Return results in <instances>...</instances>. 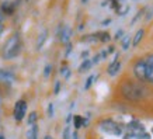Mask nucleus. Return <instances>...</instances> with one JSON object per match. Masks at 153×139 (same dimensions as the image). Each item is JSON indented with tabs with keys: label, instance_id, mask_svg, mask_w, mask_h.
Segmentation results:
<instances>
[{
	"label": "nucleus",
	"instance_id": "1",
	"mask_svg": "<svg viewBox=\"0 0 153 139\" xmlns=\"http://www.w3.org/2000/svg\"><path fill=\"white\" fill-rule=\"evenodd\" d=\"M122 96L129 100V101H139L142 98H145V96L148 94V90L142 83H135V82H125L121 87Z\"/></svg>",
	"mask_w": 153,
	"mask_h": 139
},
{
	"label": "nucleus",
	"instance_id": "2",
	"mask_svg": "<svg viewBox=\"0 0 153 139\" xmlns=\"http://www.w3.org/2000/svg\"><path fill=\"white\" fill-rule=\"evenodd\" d=\"M20 48H21V41H20V35L14 34L7 39V42L3 46V56L6 59H11L14 56L20 54Z\"/></svg>",
	"mask_w": 153,
	"mask_h": 139
},
{
	"label": "nucleus",
	"instance_id": "3",
	"mask_svg": "<svg viewBox=\"0 0 153 139\" xmlns=\"http://www.w3.org/2000/svg\"><path fill=\"white\" fill-rule=\"evenodd\" d=\"M100 129L104 134L108 135H114V136H120L122 134V128L120 124H117L114 120H102L100 122Z\"/></svg>",
	"mask_w": 153,
	"mask_h": 139
},
{
	"label": "nucleus",
	"instance_id": "4",
	"mask_svg": "<svg viewBox=\"0 0 153 139\" xmlns=\"http://www.w3.org/2000/svg\"><path fill=\"white\" fill-rule=\"evenodd\" d=\"M27 112V103L24 100H19L14 106V118L16 121H23V118L25 117Z\"/></svg>",
	"mask_w": 153,
	"mask_h": 139
},
{
	"label": "nucleus",
	"instance_id": "5",
	"mask_svg": "<svg viewBox=\"0 0 153 139\" xmlns=\"http://www.w3.org/2000/svg\"><path fill=\"white\" fill-rule=\"evenodd\" d=\"M145 72H146V63L145 60H138L134 66V73L139 80L145 82Z\"/></svg>",
	"mask_w": 153,
	"mask_h": 139
},
{
	"label": "nucleus",
	"instance_id": "6",
	"mask_svg": "<svg viewBox=\"0 0 153 139\" xmlns=\"http://www.w3.org/2000/svg\"><path fill=\"white\" fill-rule=\"evenodd\" d=\"M118 54L115 55V58H114V60H112L111 63L108 65V69H107V72H108V74L110 76H115L118 72H120V69H121V62H120V59H118Z\"/></svg>",
	"mask_w": 153,
	"mask_h": 139
},
{
	"label": "nucleus",
	"instance_id": "7",
	"mask_svg": "<svg viewBox=\"0 0 153 139\" xmlns=\"http://www.w3.org/2000/svg\"><path fill=\"white\" fill-rule=\"evenodd\" d=\"M70 35H72L70 27H63V28H59V30H58V37H59L60 42H63V44H68V42H69Z\"/></svg>",
	"mask_w": 153,
	"mask_h": 139
},
{
	"label": "nucleus",
	"instance_id": "8",
	"mask_svg": "<svg viewBox=\"0 0 153 139\" xmlns=\"http://www.w3.org/2000/svg\"><path fill=\"white\" fill-rule=\"evenodd\" d=\"M124 139H152L150 135L143 131V132H128V134L124 136Z\"/></svg>",
	"mask_w": 153,
	"mask_h": 139
},
{
	"label": "nucleus",
	"instance_id": "9",
	"mask_svg": "<svg viewBox=\"0 0 153 139\" xmlns=\"http://www.w3.org/2000/svg\"><path fill=\"white\" fill-rule=\"evenodd\" d=\"M126 128H128L129 132H143L145 131V126L140 124L139 121H136V120H134L132 122H129V124L126 125Z\"/></svg>",
	"mask_w": 153,
	"mask_h": 139
},
{
	"label": "nucleus",
	"instance_id": "10",
	"mask_svg": "<svg viewBox=\"0 0 153 139\" xmlns=\"http://www.w3.org/2000/svg\"><path fill=\"white\" fill-rule=\"evenodd\" d=\"M14 80V74L9 70L0 69V82H6V83H11Z\"/></svg>",
	"mask_w": 153,
	"mask_h": 139
},
{
	"label": "nucleus",
	"instance_id": "11",
	"mask_svg": "<svg viewBox=\"0 0 153 139\" xmlns=\"http://www.w3.org/2000/svg\"><path fill=\"white\" fill-rule=\"evenodd\" d=\"M14 10H16V6H14L13 1H6L1 4V11L6 14H13Z\"/></svg>",
	"mask_w": 153,
	"mask_h": 139
},
{
	"label": "nucleus",
	"instance_id": "12",
	"mask_svg": "<svg viewBox=\"0 0 153 139\" xmlns=\"http://www.w3.org/2000/svg\"><path fill=\"white\" fill-rule=\"evenodd\" d=\"M146 63V62H145ZM145 82L153 83V65L146 63V72H145Z\"/></svg>",
	"mask_w": 153,
	"mask_h": 139
},
{
	"label": "nucleus",
	"instance_id": "13",
	"mask_svg": "<svg viewBox=\"0 0 153 139\" xmlns=\"http://www.w3.org/2000/svg\"><path fill=\"white\" fill-rule=\"evenodd\" d=\"M47 38H48V31L47 30H44V31L39 34V37H38V39H37V49H41L42 46H44L45 41H47Z\"/></svg>",
	"mask_w": 153,
	"mask_h": 139
},
{
	"label": "nucleus",
	"instance_id": "14",
	"mask_svg": "<svg viewBox=\"0 0 153 139\" xmlns=\"http://www.w3.org/2000/svg\"><path fill=\"white\" fill-rule=\"evenodd\" d=\"M143 34H145V30H143V28L138 30V31H136V34H135L134 39H132V45H134V46L139 45V42L142 41V38H143Z\"/></svg>",
	"mask_w": 153,
	"mask_h": 139
},
{
	"label": "nucleus",
	"instance_id": "15",
	"mask_svg": "<svg viewBox=\"0 0 153 139\" xmlns=\"http://www.w3.org/2000/svg\"><path fill=\"white\" fill-rule=\"evenodd\" d=\"M37 134H38V126L34 124V125H31L30 129L27 131V138L28 139H37Z\"/></svg>",
	"mask_w": 153,
	"mask_h": 139
},
{
	"label": "nucleus",
	"instance_id": "16",
	"mask_svg": "<svg viewBox=\"0 0 153 139\" xmlns=\"http://www.w3.org/2000/svg\"><path fill=\"white\" fill-rule=\"evenodd\" d=\"M93 66V63H91V60H88V59H86V60H83V63L79 66V72L80 73H83V72H86V70H88L90 68Z\"/></svg>",
	"mask_w": 153,
	"mask_h": 139
},
{
	"label": "nucleus",
	"instance_id": "17",
	"mask_svg": "<svg viewBox=\"0 0 153 139\" xmlns=\"http://www.w3.org/2000/svg\"><path fill=\"white\" fill-rule=\"evenodd\" d=\"M73 121H74V128H76V129H80V128L83 126V121H84L83 117L74 115L73 117Z\"/></svg>",
	"mask_w": 153,
	"mask_h": 139
},
{
	"label": "nucleus",
	"instance_id": "18",
	"mask_svg": "<svg viewBox=\"0 0 153 139\" xmlns=\"http://www.w3.org/2000/svg\"><path fill=\"white\" fill-rule=\"evenodd\" d=\"M96 35H97V38L101 42H108V41H110V38H111L108 33H97Z\"/></svg>",
	"mask_w": 153,
	"mask_h": 139
},
{
	"label": "nucleus",
	"instance_id": "19",
	"mask_svg": "<svg viewBox=\"0 0 153 139\" xmlns=\"http://www.w3.org/2000/svg\"><path fill=\"white\" fill-rule=\"evenodd\" d=\"M27 122H28V125H34V124L37 122V112H35V111L31 112V114L28 115Z\"/></svg>",
	"mask_w": 153,
	"mask_h": 139
},
{
	"label": "nucleus",
	"instance_id": "20",
	"mask_svg": "<svg viewBox=\"0 0 153 139\" xmlns=\"http://www.w3.org/2000/svg\"><path fill=\"white\" fill-rule=\"evenodd\" d=\"M128 11H129V6H118V9H117V13L120 16H125Z\"/></svg>",
	"mask_w": 153,
	"mask_h": 139
},
{
	"label": "nucleus",
	"instance_id": "21",
	"mask_svg": "<svg viewBox=\"0 0 153 139\" xmlns=\"http://www.w3.org/2000/svg\"><path fill=\"white\" fill-rule=\"evenodd\" d=\"M131 39H132L131 37H124V38H122V48H124L125 51L129 48L131 44H132V41H131Z\"/></svg>",
	"mask_w": 153,
	"mask_h": 139
},
{
	"label": "nucleus",
	"instance_id": "22",
	"mask_svg": "<svg viewBox=\"0 0 153 139\" xmlns=\"http://www.w3.org/2000/svg\"><path fill=\"white\" fill-rule=\"evenodd\" d=\"M143 13H145V9H143V10H140V11H138V13H136V16L134 17V20H132V24L136 23V21H138V20H139L140 17L143 16Z\"/></svg>",
	"mask_w": 153,
	"mask_h": 139
},
{
	"label": "nucleus",
	"instance_id": "23",
	"mask_svg": "<svg viewBox=\"0 0 153 139\" xmlns=\"http://www.w3.org/2000/svg\"><path fill=\"white\" fill-rule=\"evenodd\" d=\"M94 79H96L94 76H90V77H88V79H87V82H86V86H84V88H86V90H87V88H90V87H91V84H93Z\"/></svg>",
	"mask_w": 153,
	"mask_h": 139
},
{
	"label": "nucleus",
	"instance_id": "24",
	"mask_svg": "<svg viewBox=\"0 0 153 139\" xmlns=\"http://www.w3.org/2000/svg\"><path fill=\"white\" fill-rule=\"evenodd\" d=\"M60 74H63V76H65L66 79H68V77H69V76H70V70L68 69L66 66H63V68L60 69Z\"/></svg>",
	"mask_w": 153,
	"mask_h": 139
},
{
	"label": "nucleus",
	"instance_id": "25",
	"mask_svg": "<svg viewBox=\"0 0 153 139\" xmlns=\"http://www.w3.org/2000/svg\"><path fill=\"white\" fill-rule=\"evenodd\" d=\"M51 70H52V66L51 65H47V66H45V69H44V76H45V77H48V76L51 74Z\"/></svg>",
	"mask_w": 153,
	"mask_h": 139
},
{
	"label": "nucleus",
	"instance_id": "26",
	"mask_svg": "<svg viewBox=\"0 0 153 139\" xmlns=\"http://www.w3.org/2000/svg\"><path fill=\"white\" fill-rule=\"evenodd\" d=\"M63 139H70V128L69 126L65 128V131H63Z\"/></svg>",
	"mask_w": 153,
	"mask_h": 139
},
{
	"label": "nucleus",
	"instance_id": "27",
	"mask_svg": "<svg viewBox=\"0 0 153 139\" xmlns=\"http://www.w3.org/2000/svg\"><path fill=\"white\" fill-rule=\"evenodd\" d=\"M48 115L53 117V106H52V104H49V106H48Z\"/></svg>",
	"mask_w": 153,
	"mask_h": 139
},
{
	"label": "nucleus",
	"instance_id": "28",
	"mask_svg": "<svg viewBox=\"0 0 153 139\" xmlns=\"http://www.w3.org/2000/svg\"><path fill=\"white\" fill-rule=\"evenodd\" d=\"M59 90H60V83H59V82H56V83H55V94H58V93H59Z\"/></svg>",
	"mask_w": 153,
	"mask_h": 139
},
{
	"label": "nucleus",
	"instance_id": "29",
	"mask_svg": "<svg viewBox=\"0 0 153 139\" xmlns=\"http://www.w3.org/2000/svg\"><path fill=\"white\" fill-rule=\"evenodd\" d=\"M122 34H124V31H122V30H121V31H118V33L115 34V39H120V38L122 37Z\"/></svg>",
	"mask_w": 153,
	"mask_h": 139
},
{
	"label": "nucleus",
	"instance_id": "30",
	"mask_svg": "<svg viewBox=\"0 0 153 139\" xmlns=\"http://www.w3.org/2000/svg\"><path fill=\"white\" fill-rule=\"evenodd\" d=\"M152 16H153V10L150 9V10H149V14L146 16V20H150V19H152Z\"/></svg>",
	"mask_w": 153,
	"mask_h": 139
},
{
	"label": "nucleus",
	"instance_id": "31",
	"mask_svg": "<svg viewBox=\"0 0 153 139\" xmlns=\"http://www.w3.org/2000/svg\"><path fill=\"white\" fill-rule=\"evenodd\" d=\"M70 49H72V45L69 44V46H68V51H66V55H69V54H70Z\"/></svg>",
	"mask_w": 153,
	"mask_h": 139
},
{
	"label": "nucleus",
	"instance_id": "32",
	"mask_svg": "<svg viewBox=\"0 0 153 139\" xmlns=\"http://www.w3.org/2000/svg\"><path fill=\"white\" fill-rule=\"evenodd\" d=\"M1 33H3V25L0 24V35H1Z\"/></svg>",
	"mask_w": 153,
	"mask_h": 139
},
{
	"label": "nucleus",
	"instance_id": "33",
	"mask_svg": "<svg viewBox=\"0 0 153 139\" xmlns=\"http://www.w3.org/2000/svg\"><path fill=\"white\" fill-rule=\"evenodd\" d=\"M45 139H52V138H51V136H45Z\"/></svg>",
	"mask_w": 153,
	"mask_h": 139
},
{
	"label": "nucleus",
	"instance_id": "34",
	"mask_svg": "<svg viewBox=\"0 0 153 139\" xmlns=\"http://www.w3.org/2000/svg\"><path fill=\"white\" fill-rule=\"evenodd\" d=\"M150 134H152V135H153V126H152V129H150Z\"/></svg>",
	"mask_w": 153,
	"mask_h": 139
},
{
	"label": "nucleus",
	"instance_id": "35",
	"mask_svg": "<svg viewBox=\"0 0 153 139\" xmlns=\"http://www.w3.org/2000/svg\"><path fill=\"white\" fill-rule=\"evenodd\" d=\"M0 139H4V136H0Z\"/></svg>",
	"mask_w": 153,
	"mask_h": 139
}]
</instances>
